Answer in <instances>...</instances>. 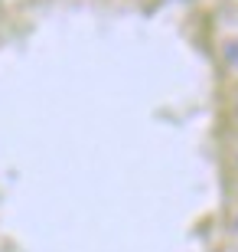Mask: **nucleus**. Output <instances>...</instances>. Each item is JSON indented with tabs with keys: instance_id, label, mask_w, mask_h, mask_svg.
<instances>
[{
	"instance_id": "f257e3e1",
	"label": "nucleus",
	"mask_w": 238,
	"mask_h": 252,
	"mask_svg": "<svg viewBox=\"0 0 238 252\" xmlns=\"http://www.w3.org/2000/svg\"><path fill=\"white\" fill-rule=\"evenodd\" d=\"M225 63L232 65L238 72V39H232V43H225Z\"/></svg>"
},
{
	"instance_id": "f03ea898",
	"label": "nucleus",
	"mask_w": 238,
	"mask_h": 252,
	"mask_svg": "<svg viewBox=\"0 0 238 252\" xmlns=\"http://www.w3.org/2000/svg\"><path fill=\"white\" fill-rule=\"evenodd\" d=\"M235 226H238V220H235Z\"/></svg>"
}]
</instances>
